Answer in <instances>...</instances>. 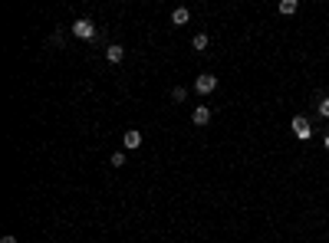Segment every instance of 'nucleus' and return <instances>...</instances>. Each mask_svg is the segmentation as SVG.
Returning <instances> with one entry per match:
<instances>
[{
    "instance_id": "obj_1",
    "label": "nucleus",
    "mask_w": 329,
    "mask_h": 243,
    "mask_svg": "<svg viewBox=\"0 0 329 243\" xmlns=\"http://www.w3.org/2000/svg\"><path fill=\"white\" fill-rule=\"evenodd\" d=\"M73 36H79V40H92V36H96V23L86 20V17L73 20Z\"/></svg>"
},
{
    "instance_id": "obj_2",
    "label": "nucleus",
    "mask_w": 329,
    "mask_h": 243,
    "mask_svg": "<svg viewBox=\"0 0 329 243\" xmlns=\"http://www.w3.org/2000/svg\"><path fill=\"white\" fill-rule=\"evenodd\" d=\"M290 128H293V135L300 142H309V135H313V125H309V119H303V115H296Z\"/></svg>"
},
{
    "instance_id": "obj_5",
    "label": "nucleus",
    "mask_w": 329,
    "mask_h": 243,
    "mask_svg": "<svg viewBox=\"0 0 329 243\" xmlns=\"http://www.w3.org/2000/svg\"><path fill=\"white\" fill-rule=\"evenodd\" d=\"M191 122H194L197 128H204V125L211 122V109H208V105H197V109L191 112Z\"/></svg>"
},
{
    "instance_id": "obj_3",
    "label": "nucleus",
    "mask_w": 329,
    "mask_h": 243,
    "mask_svg": "<svg viewBox=\"0 0 329 243\" xmlns=\"http://www.w3.org/2000/svg\"><path fill=\"white\" fill-rule=\"evenodd\" d=\"M214 89H218V79L211 76V73H201V76L194 79V92H201V96H208Z\"/></svg>"
},
{
    "instance_id": "obj_14",
    "label": "nucleus",
    "mask_w": 329,
    "mask_h": 243,
    "mask_svg": "<svg viewBox=\"0 0 329 243\" xmlns=\"http://www.w3.org/2000/svg\"><path fill=\"white\" fill-rule=\"evenodd\" d=\"M326 148H329V135H326Z\"/></svg>"
},
{
    "instance_id": "obj_7",
    "label": "nucleus",
    "mask_w": 329,
    "mask_h": 243,
    "mask_svg": "<svg viewBox=\"0 0 329 243\" xmlns=\"http://www.w3.org/2000/svg\"><path fill=\"white\" fill-rule=\"evenodd\" d=\"M188 20H191V13H188L185 10V7H178V10L175 13H171V23H175V26H185V23Z\"/></svg>"
},
{
    "instance_id": "obj_8",
    "label": "nucleus",
    "mask_w": 329,
    "mask_h": 243,
    "mask_svg": "<svg viewBox=\"0 0 329 243\" xmlns=\"http://www.w3.org/2000/svg\"><path fill=\"white\" fill-rule=\"evenodd\" d=\"M208 43H211V40H208V33H197L194 40H191V46H194V49H201V53L208 49Z\"/></svg>"
},
{
    "instance_id": "obj_6",
    "label": "nucleus",
    "mask_w": 329,
    "mask_h": 243,
    "mask_svg": "<svg viewBox=\"0 0 329 243\" xmlns=\"http://www.w3.org/2000/svg\"><path fill=\"white\" fill-rule=\"evenodd\" d=\"M106 59H109V63H122V59H125V49H122L119 43H112L109 49H106Z\"/></svg>"
},
{
    "instance_id": "obj_11",
    "label": "nucleus",
    "mask_w": 329,
    "mask_h": 243,
    "mask_svg": "<svg viewBox=\"0 0 329 243\" xmlns=\"http://www.w3.org/2000/svg\"><path fill=\"white\" fill-rule=\"evenodd\" d=\"M109 161H112V168H122V165H125V151H115Z\"/></svg>"
},
{
    "instance_id": "obj_13",
    "label": "nucleus",
    "mask_w": 329,
    "mask_h": 243,
    "mask_svg": "<svg viewBox=\"0 0 329 243\" xmlns=\"http://www.w3.org/2000/svg\"><path fill=\"white\" fill-rule=\"evenodd\" d=\"M0 243H17V237H13V233H7V237H0Z\"/></svg>"
},
{
    "instance_id": "obj_10",
    "label": "nucleus",
    "mask_w": 329,
    "mask_h": 243,
    "mask_svg": "<svg viewBox=\"0 0 329 243\" xmlns=\"http://www.w3.org/2000/svg\"><path fill=\"white\" fill-rule=\"evenodd\" d=\"M171 99H175V102H185V99H188V89L175 86V89H171Z\"/></svg>"
},
{
    "instance_id": "obj_9",
    "label": "nucleus",
    "mask_w": 329,
    "mask_h": 243,
    "mask_svg": "<svg viewBox=\"0 0 329 243\" xmlns=\"http://www.w3.org/2000/svg\"><path fill=\"white\" fill-rule=\"evenodd\" d=\"M280 13H283V17H293L296 13V0H283V3H280Z\"/></svg>"
},
{
    "instance_id": "obj_4",
    "label": "nucleus",
    "mask_w": 329,
    "mask_h": 243,
    "mask_svg": "<svg viewBox=\"0 0 329 243\" xmlns=\"http://www.w3.org/2000/svg\"><path fill=\"white\" fill-rule=\"evenodd\" d=\"M122 142H125V151H135V148H142V132L129 128V132L122 135Z\"/></svg>"
},
{
    "instance_id": "obj_12",
    "label": "nucleus",
    "mask_w": 329,
    "mask_h": 243,
    "mask_svg": "<svg viewBox=\"0 0 329 243\" xmlns=\"http://www.w3.org/2000/svg\"><path fill=\"white\" fill-rule=\"evenodd\" d=\"M319 115H323V119H329V96L319 102Z\"/></svg>"
}]
</instances>
